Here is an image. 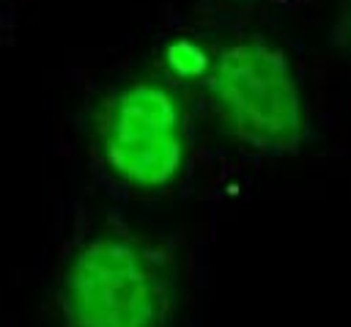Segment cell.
<instances>
[{"label":"cell","mask_w":351,"mask_h":327,"mask_svg":"<svg viewBox=\"0 0 351 327\" xmlns=\"http://www.w3.org/2000/svg\"><path fill=\"white\" fill-rule=\"evenodd\" d=\"M176 300L170 247L123 225L90 234L71 253L58 289L63 327H167Z\"/></svg>","instance_id":"6da1fadb"},{"label":"cell","mask_w":351,"mask_h":327,"mask_svg":"<svg viewBox=\"0 0 351 327\" xmlns=\"http://www.w3.org/2000/svg\"><path fill=\"white\" fill-rule=\"evenodd\" d=\"M214 110L230 137L269 151L291 154L310 137V115L288 55L261 38L228 44L206 74Z\"/></svg>","instance_id":"7a4b0ae2"},{"label":"cell","mask_w":351,"mask_h":327,"mask_svg":"<svg viewBox=\"0 0 351 327\" xmlns=\"http://www.w3.org/2000/svg\"><path fill=\"white\" fill-rule=\"evenodd\" d=\"M101 148L126 184L156 190L176 181L186 154L178 99L156 82L118 91L101 113Z\"/></svg>","instance_id":"3957f363"},{"label":"cell","mask_w":351,"mask_h":327,"mask_svg":"<svg viewBox=\"0 0 351 327\" xmlns=\"http://www.w3.org/2000/svg\"><path fill=\"white\" fill-rule=\"evenodd\" d=\"M335 38L346 52H351V0H346L340 8L337 25H335Z\"/></svg>","instance_id":"277c9868"}]
</instances>
